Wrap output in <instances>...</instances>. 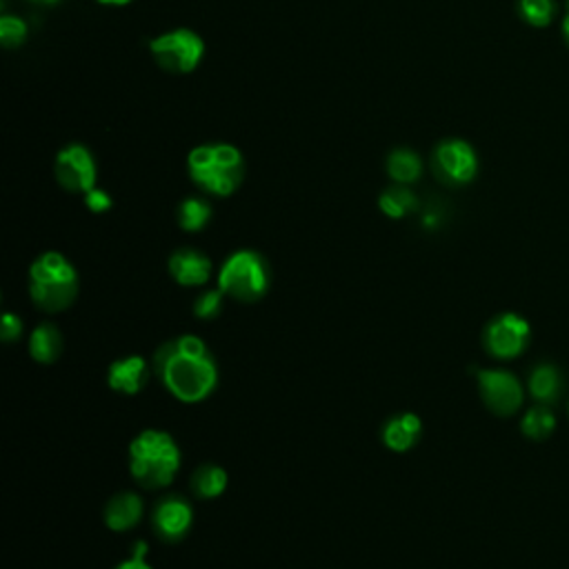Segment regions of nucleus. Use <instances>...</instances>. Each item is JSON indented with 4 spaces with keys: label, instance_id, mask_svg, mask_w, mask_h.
<instances>
[{
    "label": "nucleus",
    "instance_id": "12",
    "mask_svg": "<svg viewBox=\"0 0 569 569\" xmlns=\"http://www.w3.org/2000/svg\"><path fill=\"white\" fill-rule=\"evenodd\" d=\"M170 274L183 287H201L209 283L214 265L209 257L196 248H179L170 257Z\"/></svg>",
    "mask_w": 569,
    "mask_h": 569
},
{
    "label": "nucleus",
    "instance_id": "19",
    "mask_svg": "<svg viewBox=\"0 0 569 569\" xmlns=\"http://www.w3.org/2000/svg\"><path fill=\"white\" fill-rule=\"evenodd\" d=\"M378 209L394 220H400L419 209V196L410 190V185H391L380 192Z\"/></svg>",
    "mask_w": 569,
    "mask_h": 569
},
{
    "label": "nucleus",
    "instance_id": "3",
    "mask_svg": "<svg viewBox=\"0 0 569 569\" xmlns=\"http://www.w3.org/2000/svg\"><path fill=\"white\" fill-rule=\"evenodd\" d=\"M181 469V447L172 434L145 430L129 445V471L143 490L170 487Z\"/></svg>",
    "mask_w": 569,
    "mask_h": 569
},
{
    "label": "nucleus",
    "instance_id": "8",
    "mask_svg": "<svg viewBox=\"0 0 569 569\" xmlns=\"http://www.w3.org/2000/svg\"><path fill=\"white\" fill-rule=\"evenodd\" d=\"M56 183L71 194H88L99 183L94 151L83 143H67L54 156Z\"/></svg>",
    "mask_w": 569,
    "mask_h": 569
},
{
    "label": "nucleus",
    "instance_id": "16",
    "mask_svg": "<svg viewBox=\"0 0 569 569\" xmlns=\"http://www.w3.org/2000/svg\"><path fill=\"white\" fill-rule=\"evenodd\" d=\"M423 158L410 147H396L385 158V172L396 185H414L423 177Z\"/></svg>",
    "mask_w": 569,
    "mask_h": 569
},
{
    "label": "nucleus",
    "instance_id": "13",
    "mask_svg": "<svg viewBox=\"0 0 569 569\" xmlns=\"http://www.w3.org/2000/svg\"><path fill=\"white\" fill-rule=\"evenodd\" d=\"M147 380H149V365L138 354L118 359L107 369V385L123 396H136L138 391L145 389Z\"/></svg>",
    "mask_w": 569,
    "mask_h": 569
},
{
    "label": "nucleus",
    "instance_id": "24",
    "mask_svg": "<svg viewBox=\"0 0 569 569\" xmlns=\"http://www.w3.org/2000/svg\"><path fill=\"white\" fill-rule=\"evenodd\" d=\"M30 36V27L23 19L14 16V14H3L0 16V45L5 49H16L21 45H25Z\"/></svg>",
    "mask_w": 569,
    "mask_h": 569
},
{
    "label": "nucleus",
    "instance_id": "11",
    "mask_svg": "<svg viewBox=\"0 0 569 569\" xmlns=\"http://www.w3.org/2000/svg\"><path fill=\"white\" fill-rule=\"evenodd\" d=\"M153 534L166 543H181L194 525V508L181 494H166L151 512Z\"/></svg>",
    "mask_w": 569,
    "mask_h": 569
},
{
    "label": "nucleus",
    "instance_id": "30",
    "mask_svg": "<svg viewBox=\"0 0 569 569\" xmlns=\"http://www.w3.org/2000/svg\"><path fill=\"white\" fill-rule=\"evenodd\" d=\"M30 3H36V5H45V8H52V5H58L60 0H30Z\"/></svg>",
    "mask_w": 569,
    "mask_h": 569
},
{
    "label": "nucleus",
    "instance_id": "28",
    "mask_svg": "<svg viewBox=\"0 0 569 569\" xmlns=\"http://www.w3.org/2000/svg\"><path fill=\"white\" fill-rule=\"evenodd\" d=\"M114 569H151L147 562H145V558H129V560H123L121 565H116Z\"/></svg>",
    "mask_w": 569,
    "mask_h": 569
},
{
    "label": "nucleus",
    "instance_id": "29",
    "mask_svg": "<svg viewBox=\"0 0 569 569\" xmlns=\"http://www.w3.org/2000/svg\"><path fill=\"white\" fill-rule=\"evenodd\" d=\"M99 5H105V8H125L129 3H134V0H96Z\"/></svg>",
    "mask_w": 569,
    "mask_h": 569
},
{
    "label": "nucleus",
    "instance_id": "14",
    "mask_svg": "<svg viewBox=\"0 0 569 569\" xmlns=\"http://www.w3.org/2000/svg\"><path fill=\"white\" fill-rule=\"evenodd\" d=\"M143 514L145 503L136 492H118L107 501L103 521L112 532H129L140 523Z\"/></svg>",
    "mask_w": 569,
    "mask_h": 569
},
{
    "label": "nucleus",
    "instance_id": "9",
    "mask_svg": "<svg viewBox=\"0 0 569 569\" xmlns=\"http://www.w3.org/2000/svg\"><path fill=\"white\" fill-rule=\"evenodd\" d=\"M532 339V328L527 318L516 311H503L494 316L482 332V345L487 354L499 361H512L521 356Z\"/></svg>",
    "mask_w": 569,
    "mask_h": 569
},
{
    "label": "nucleus",
    "instance_id": "10",
    "mask_svg": "<svg viewBox=\"0 0 569 569\" xmlns=\"http://www.w3.org/2000/svg\"><path fill=\"white\" fill-rule=\"evenodd\" d=\"M485 408L497 417H514L523 408V385L508 369H480L476 374Z\"/></svg>",
    "mask_w": 569,
    "mask_h": 569
},
{
    "label": "nucleus",
    "instance_id": "2",
    "mask_svg": "<svg viewBox=\"0 0 569 569\" xmlns=\"http://www.w3.org/2000/svg\"><path fill=\"white\" fill-rule=\"evenodd\" d=\"M246 174V156L231 143H203L187 153V177L203 194L227 198L238 192Z\"/></svg>",
    "mask_w": 569,
    "mask_h": 569
},
{
    "label": "nucleus",
    "instance_id": "15",
    "mask_svg": "<svg viewBox=\"0 0 569 569\" xmlns=\"http://www.w3.org/2000/svg\"><path fill=\"white\" fill-rule=\"evenodd\" d=\"M421 434H423V423L412 412L391 417L383 425V443L387 449L396 454L410 452L421 441Z\"/></svg>",
    "mask_w": 569,
    "mask_h": 569
},
{
    "label": "nucleus",
    "instance_id": "7",
    "mask_svg": "<svg viewBox=\"0 0 569 569\" xmlns=\"http://www.w3.org/2000/svg\"><path fill=\"white\" fill-rule=\"evenodd\" d=\"M430 170L447 187H465L478 174V153L463 138H445L432 149Z\"/></svg>",
    "mask_w": 569,
    "mask_h": 569
},
{
    "label": "nucleus",
    "instance_id": "26",
    "mask_svg": "<svg viewBox=\"0 0 569 569\" xmlns=\"http://www.w3.org/2000/svg\"><path fill=\"white\" fill-rule=\"evenodd\" d=\"M83 203H86V207H88L92 214H105V212H110L112 205H114L112 194L105 192V190H101L99 185H96L94 190H90L88 194H83Z\"/></svg>",
    "mask_w": 569,
    "mask_h": 569
},
{
    "label": "nucleus",
    "instance_id": "27",
    "mask_svg": "<svg viewBox=\"0 0 569 569\" xmlns=\"http://www.w3.org/2000/svg\"><path fill=\"white\" fill-rule=\"evenodd\" d=\"M21 334H23V320L16 314L8 311L3 316V322H0V339H3V343H14L21 339Z\"/></svg>",
    "mask_w": 569,
    "mask_h": 569
},
{
    "label": "nucleus",
    "instance_id": "6",
    "mask_svg": "<svg viewBox=\"0 0 569 569\" xmlns=\"http://www.w3.org/2000/svg\"><path fill=\"white\" fill-rule=\"evenodd\" d=\"M207 45L203 36L190 27H174L149 41L153 62L168 73L187 76L196 71L205 58Z\"/></svg>",
    "mask_w": 569,
    "mask_h": 569
},
{
    "label": "nucleus",
    "instance_id": "18",
    "mask_svg": "<svg viewBox=\"0 0 569 569\" xmlns=\"http://www.w3.org/2000/svg\"><path fill=\"white\" fill-rule=\"evenodd\" d=\"M227 482H229L227 471H225L220 465H214V463L201 465V467L192 474V478H190L192 492H194L198 499H203V501H212V499H218L220 494H225Z\"/></svg>",
    "mask_w": 569,
    "mask_h": 569
},
{
    "label": "nucleus",
    "instance_id": "17",
    "mask_svg": "<svg viewBox=\"0 0 569 569\" xmlns=\"http://www.w3.org/2000/svg\"><path fill=\"white\" fill-rule=\"evenodd\" d=\"M62 354V337L56 325L43 322L30 337V356L41 365H54Z\"/></svg>",
    "mask_w": 569,
    "mask_h": 569
},
{
    "label": "nucleus",
    "instance_id": "22",
    "mask_svg": "<svg viewBox=\"0 0 569 569\" xmlns=\"http://www.w3.org/2000/svg\"><path fill=\"white\" fill-rule=\"evenodd\" d=\"M556 430V417L549 410V405H536V408L527 410V414L521 421V432L532 441H545Z\"/></svg>",
    "mask_w": 569,
    "mask_h": 569
},
{
    "label": "nucleus",
    "instance_id": "4",
    "mask_svg": "<svg viewBox=\"0 0 569 569\" xmlns=\"http://www.w3.org/2000/svg\"><path fill=\"white\" fill-rule=\"evenodd\" d=\"M30 296L47 314H60L78 296L76 268L60 252H45L30 265Z\"/></svg>",
    "mask_w": 569,
    "mask_h": 569
},
{
    "label": "nucleus",
    "instance_id": "25",
    "mask_svg": "<svg viewBox=\"0 0 569 569\" xmlns=\"http://www.w3.org/2000/svg\"><path fill=\"white\" fill-rule=\"evenodd\" d=\"M223 292L220 289H209V292H203L196 296L192 309H194V316L201 318V320H212L216 318L220 311H223Z\"/></svg>",
    "mask_w": 569,
    "mask_h": 569
},
{
    "label": "nucleus",
    "instance_id": "20",
    "mask_svg": "<svg viewBox=\"0 0 569 569\" xmlns=\"http://www.w3.org/2000/svg\"><path fill=\"white\" fill-rule=\"evenodd\" d=\"M212 216H214V207L203 196H187L179 203V209H177L179 227L187 234L203 231L209 225Z\"/></svg>",
    "mask_w": 569,
    "mask_h": 569
},
{
    "label": "nucleus",
    "instance_id": "31",
    "mask_svg": "<svg viewBox=\"0 0 569 569\" xmlns=\"http://www.w3.org/2000/svg\"><path fill=\"white\" fill-rule=\"evenodd\" d=\"M562 34H565V41L569 43V10H567V14L562 19Z\"/></svg>",
    "mask_w": 569,
    "mask_h": 569
},
{
    "label": "nucleus",
    "instance_id": "1",
    "mask_svg": "<svg viewBox=\"0 0 569 569\" xmlns=\"http://www.w3.org/2000/svg\"><path fill=\"white\" fill-rule=\"evenodd\" d=\"M151 367L166 389L187 405L205 400L218 383L216 359L205 341L192 334L162 343L153 354Z\"/></svg>",
    "mask_w": 569,
    "mask_h": 569
},
{
    "label": "nucleus",
    "instance_id": "23",
    "mask_svg": "<svg viewBox=\"0 0 569 569\" xmlns=\"http://www.w3.org/2000/svg\"><path fill=\"white\" fill-rule=\"evenodd\" d=\"M558 12L556 0H519V16L532 27H547Z\"/></svg>",
    "mask_w": 569,
    "mask_h": 569
},
{
    "label": "nucleus",
    "instance_id": "5",
    "mask_svg": "<svg viewBox=\"0 0 569 569\" xmlns=\"http://www.w3.org/2000/svg\"><path fill=\"white\" fill-rule=\"evenodd\" d=\"M218 289L240 303H257L270 292V263L257 250H238L218 270Z\"/></svg>",
    "mask_w": 569,
    "mask_h": 569
},
{
    "label": "nucleus",
    "instance_id": "21",
    "mask_svg": "<svg viewBox=\"0 0 569 569\" xmlns=\"http://www.w3.org/2000/svg\"><path fill=\"white\" fill-rule=\"evenodd\" d=\"M560 374L554 365H538L530 374V394L540 402V405H551L560 396Z\"/></svg>",
    "mask_w": 569,
    "mask_h": 569
}]
</instances>
